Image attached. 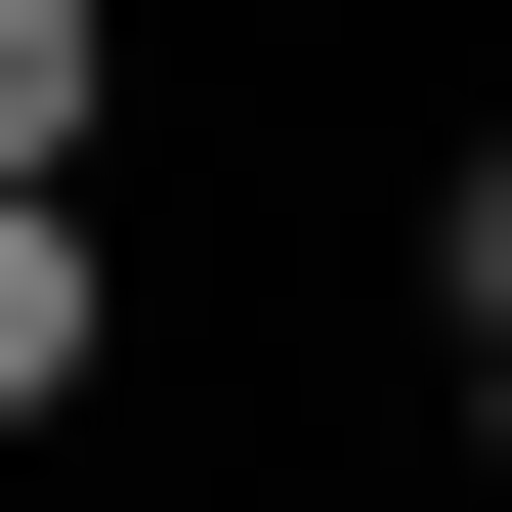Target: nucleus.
Segmentation results:
<instances>
[{
	"instance_id": "2",
	"label": "nucleus",
	"mask_w": 512,
	"mask_h": 512,
	"mask_svg": "<svg viewBox=\"0 0 512 512\" xmlns=\"http://www.w3.org/2000/svg\"><path fill=\"white\" fill-rule=\"evenodd\" d=\"M470 427H512V342H470Z\"/></svg>"
},
{
	"instance_id": "1",
	"label": "nucleus",
	"mask_w": 512,
	"mask_h": 512,
	"mask_svg": "<svg viewBox=\"0 0 512 512\" xmlns=\"http://www.w3.org/2000/svg\"><path fill=\"white\" fill-rule=\"evenodd\" d=\"M427 299H470V342H512V128H470V171H427Z\"/></svg>"
}]
</instances>
